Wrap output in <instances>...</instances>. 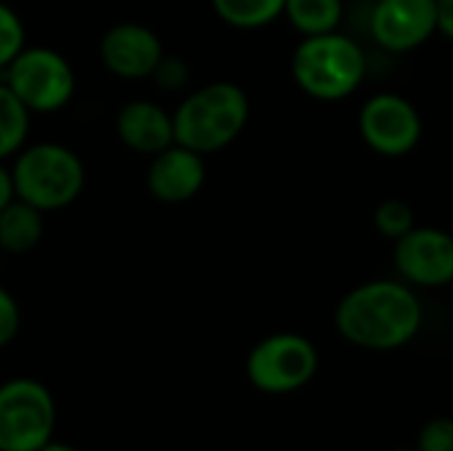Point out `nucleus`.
Listing matches in <instances>:
<instances>
[{"instance_id": "obj_1", "label": "nucleus", "mask_w": 453, "mask_h": 451, "mask_svg": "<svg viewBox=\"0 0 453 451\" xmlns=\"http://www.w3.org/2000/svg\"><path fill=\"white\" fill-rule=\"evenodd\" d=\"M425 324V308L403 279H372L350 292L334 308L337 335L361 351L390 354L417 340Z\"/></svg>"}, {"instance_id": "obj_2", "label": "nucleus", "mask_w": 453, "mask_h": 451, "mask_svg": "<svg viewBox=\"0 0 453 451\" xmlns=\"http://www.w3.org/2000/svg\"><path fill=\"white\" fill-rule=\"evenodd\" d=\"M250 122V96L242 85L218 80L191 90L173 112L175 144L199 154L231 146Z\"/></svg>"}, {"instance_id": "obj_3", "label": "nucleus", "mask_w": 453, "mask_h": 451, "mask_svg": "<svg viewBox=\"0 0 453 451\" xmlns=\"http://www.w3.org/2000/svg\"><path fill=\"white\" fill-rule=\"evenodd\" d=\"M366 51L350 35L334 29L303 37L292 53V80L316 101H342L366 80Z\"/></svg>"}, {"instance_id": "obj_4", "label": "nucleus", "mask_w": 453, "mask_h": 451, "mask_svg": "<svg viewBox=\"0 0 453 451\" xmlns=\"http://www.w3.org/2000/svg\"><path fill=\"white\" fill-rule=\"evenodd\" d=\"M11 178L19 199L42 213H56L80 199L88 173L74 149L56 141H42L24 146L16 154Z\"/></svg>"}, {"instance_id": "obj_5", "label": "nucleus", "mask_w": 453, "mask_h": 451, "mask_svg": "<svg viewBox=\"0 0 453 451\" xmlns=\"http://www.w3.org/2000/svg\"><path fill=\"white\" fill-rule=\"evenodd\" d=\"M319 348L300 332H273L257 340L244 362L250 385L265 396H289L303 391L319 375Z\"/></svg>"}, {"instance_id": "obj_6", "label": "nucleus", "mask_w": 453, "mask_h": 451, "mask_svg": "<svg viewBox=\"0 0 453 451\" xmlns=\"http://www.w3.org/2000/svg\"><path fill=\"white\" fill-rule=\"evenodd\" d=\"M3 82L32 114H53L64 109L77 88L69 58L48 45H24V51L3 69Z\"/></svg>"}, {"instance_id": "obj_7", "label": "nucleus", "mask_w": 453, "mask_h": 451, "mask_svg": "<svg viewBox=\"0 0 453 451\" xmlns=\"http://www.w3.org/2000/svg\"><path fill=\"white\" fill-rule=\"evenodd\" d=\"M56 433V399L35 377L0 383V451H40Z\"/></svg>"}, {"instance_id": "obj_8", "label": "nucleus", "mask_w": 453, "mask_h": 451, "mask_svg": "<svg viewBox=\"0 0 453 451\" xmlns=\"http://www.w3.org/2000/svg\"><path fill=\"white\" fill-rule=\"evenodd\" d=\"M358 133L364 144L388 159L409 157L425 133L422 114L401 93H374L358 112Z\"/></svg>"}, {"instance_id": "obj_9", "label": "nucleus", "mask_w": 453, "mask_h": 451, "mask_svg": "<svg viewBox=\"0 0 453 451\" xmlns=\"http://www.w3.org/2000/svg\"><path fill=\"white\" fill-rule=\"evenodd\" d=\"M398 279L414 290H441L453 284V234L435 226H414L393 242Z\"/></svg>"}, {"instance_id": "obj_10", "label": "nucleus", "mask_w": 453, "mask_h": 451, "mask_svg": "<svg viewBox=\"0 0 453 451\" xmlns=\"http://www.w3.org/2000/svg\"><path fill=\"white\" fill-rule=\"evenodd\" d=\"M438 32L435 0H374L372 40L388 53H411Z\"/></svg>"}, {"instance_id": "obj_11", "label": "nucleus", "mask_w": 453, "mask_h": 451, "mask_svg": "<svg viewBox=\"0 0 453 451\" xmlns=\"http://www.w3.org/2000/svg\"><path fill=\"white\" fill-rule=\"evenodd\" d=\"M98 56L106 72L122 80H149L165 56L159 35L138 21H119L109 27L98 43Z\"/></svg>"}, {"instance_id": "obj_12", "label": "nucleus", "mask_w": 453, "mask_h": 451, "mask_svg": "<svg viewBox=\"0 0 453 451\" xmlns=\"http://www.w3.org/2000/svg\"><path fill=\"white\" fill-rule=\"evenodd\" d=\"M204 181H207L204 154L191 152L188 146L180 144H170L167 149L154 154L146 173L149 194L165 205H183L194 199L202 191Z\"/></svg>"}, {"instance_id": "obj_13", "label": "nucleus", "mask_w": 453, "mask_h": 451, "mask_svg": "<svg viewBox=\"0 0 453 451\" xmlns=\"http://www.w3.org/2000/svg\"><path fill=\"white\" fill-rule=\"evenodd\" d=\"M117 138L135 154L154 157L175 144L173 112L149 98H133L119 106L114 120Z\"/></svg>"}, {"instance_id": "obj_14", "label": "nucleus", "mask_w": 453, "mask_h": 451, "mask_svg": "<svg viewBox=\"0 0 453 451\" xmlns=\"http://www.w3.org/2000/svg\"><path fill=\"white\" fill-rule=\"evenodd\" d=\"M45 213L24 199H11L0 210V250L5 255H24L42 239Z\"/></svg>"}, {"instance_id": "obj_15", "label": "nucleus", "mask_w": 453, "mask_h": 451, "mask_svg": "<svg viewBox=\"0 0 453 451\" xmlns=\"http://www.w3.org/2000/svg\"><path fill=\"white\" fill-rule=\"evenodd\" d=\"M345 5L342 0H287L284 3V16L287 21L303 35H324L334 32L342 24Z\"/></svg>"}, {"instance_id": "obj_16", "label": "nucleus", "mask_w": 453, "mask_h": 451, "mask_svg": "<svg viewBox=\"0 0 453 451\" xmlns=\"http://www.w3.org/2000/svg\"><path fill=\"white\" fill-rule=\"evenodd\" d=\"M215 16L234 29H263L284 16L287 0H210Z\"/></svg>"}, {"instance_id": "obj_17", "label": "nucleus", "mask_w": 453, "mask_h": 451, "mask_svg": "<svg viewBox=\"0 0 453 451\" xmlns=\"http://www.w3.org/2000/svg\"><path fill=\"white\" fill-rule=\"evenodd\" d=\"M32 112L16 98V93L0 82V159L16 157L27 146Z\"/></svg>"}, {"instance_id": "obj_18", "label": "nucleus", "mask_w": 453, "mask_h": 451, "mask_svg": "<svg viewBox=\"0 0 453 451\" xmlns=\"http://www.w3.org/2000/svg\"><path fill=\"white\" fill-rule=\"evenodd\" d=\"M414 226H417V213H414V207H411L409 202L398 199V197H390V199L380 202L377 210H374V229H377L385 239H390V242L401 239V237L409 234Z\"/></svg>"}, {"instance_id": "obj_19", "label": "nucleus", "mask_w": 453, "mask_h": 451, "mask_svg": "<svg viewBox=\"0 0 453 451\" xmlns=\"http://www.w3.org/2000/svg\"><path fill=\"white\" fill-rule=\"evenodd\" d=\"M27 45V27L24 19L0 0V72L24 51Z\"/></svg>"}, {"instance_id": "obj_20", "label": "nucleus", "mask_w": 453, "mask_h": 451, "mask_svg": "<svg viewBox=\"0 0 453 451\" xmlns=\"http://www.w3.org/2000/svg\"><path fill=\"white\" fill-rule=\"evenodd\" d=\"M417 451H453V417H430L417 433Z\"/></svg>"}, {"instance_id": "obj_21", "label": "nucleus", "mask_w": 453, "mask_h": 451, "mask_svg": "<svg viewBox=\"0 0 453 451\" xmlns=\"http://www.w3.org/2000/svg\"><path fill=\"white\" fill-rule=\"evenodd\" d=\"M151 80L159 85V90H167V93H178L188 85L191 80V69L186 64L183 56H162V61L157 64Z\"/></svg>"}, {"instance_id": "obj_22", "label": "nucleus", "mask_w": 453, "mask_h": 451, "mask_svg": "<svg viewBox=\"0 0 453 451\" xmlns=\"http://www.w3.org/2000/svg\"><path fill=\"white\" fill-rule=\"evenodd\" d=\"M21 330V308L16 298L0 284V348L11 346Z\"/></svg>"}, {"instance_id": "obj_23", "label": "nucleus", "mask_w": 453, "mask_h": 451, "mask_svg": "<svg viewBox=\"0 0 453 451\" xmlns=\"http://www.w3.org/2000/svg\"><path fill=\"white\" fill-rule=\"evenodd\" d=\"M435 21L438 32L453 43V0H435Z\"/></svg>"}, {"instance_id": "obj_24", "label": "nucleus", "mask_w": 453, "mask_h": 451, "mask_svg": "<svg viewBox=\"0 0 453 451\" xmlns=\"http://www.w3.org/2000/svg\"><path fill=\"white\" fill-rule=\"evenodd\" d=\"M11 199H16L13 178H11V170H8V167L3 165V159H0V210H3Z\"/></svg>"}, {"instance_id": "obj_25", "label": "nucleus", "mask_w": 453, "mask_h": 451, "mask_svg": "<svg viewBox=\"0 0 453 451\" xmlns=\"http://www.w3.org/2000/svg\"><path fill=\"white\" fill-rule=\"evenodd\" d=\"M40 451H80V449H77V447H72V444H64V441H56V439H53V441H48V444H45Z\"/></svg>"}, {"instance_id": "obj_26", "label": "nucleus", "mask_w": 453, "mask_h": 451, "mask_svg": "<svg viewBox=\"0 0 453 451\" xmlns=\"http://www.w3.org/2000/svg\"><path fill=\"white\" fill-rule=\"evenodd\" d=\"M3 255H5V253L0 250V271H3Z\"/></svg>"}, {"instance_id": "obj_27", "label": "nucleus", "mask_w": 453, "mask_h": 451, "mask_svg": "<svg viewBox=\"0 0 453 451\" xmlns=\"http://www.w3.org/2000/svg\"><path fill=\"white\" fill-rule=\"evenodd\" d=\"M393 451H417V449H393Z\"/></svg>"}]
</instances>
